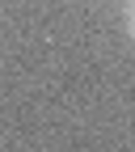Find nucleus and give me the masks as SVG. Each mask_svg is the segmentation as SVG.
I'll return each instance as SVG.
<instances>
[{
  "label": "nucleus",
  "mask_w": 135,
  "mask_h": 152,
  "mask_svg": "<svg viewBox=\"0 0 135 152\" xmlns=\"http://www.w3.org/2000/svg\"><path fill=\"white\" fill-rule=\"evenodd\" d=\"M127 34L135 38V4H131V13H127Z\"/></svg>",
  "instance_id": "nucleus-1"
}]
</instances>
